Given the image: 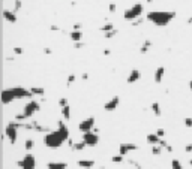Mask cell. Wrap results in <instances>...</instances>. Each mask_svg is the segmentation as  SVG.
Masks as SVG:
<instances>
[{
	"label": "cell",
	"mask_w": 192,
	"mask_h": 169,
	"mask_svg": "<svg viewBox=\"0 0 192 169\" xmlns=\"http://www.w3.org/2000/svg\"><path fill=\"white\" fill-rule=\"evenodd\" d=\"M176 15L177 14L174 11H150L147 12L146 18L158 27H165L176 18Z\"/></svg>",
	"instance_id": "1"
},
{
	"label": "cell",
	"mask_w": 192,
	"mask_h": 169,
	"mask_svg": "<svg viewBox=\"0 0 192 169\" xmlns=\"http://www.w3.org/2000/svg\"><path fill=\"white\" fill-rule=\"evenodd\" d=\"M65 141H68V138L60 132V130H54V132H48L44 138V144L48 148H59L65 144Z\"/></svg>",
	"instance_id": "2"
},
{
	"label": "cell",
	"mask_w": 192,
	"mask_h": 169,
	"mask_svg": "<svg viewBox=\"0 0 192 169\" xmlns=\"http://www.w3.org/2000/svg\"><path fill=\"white\" fill-rule=\"evenodd\" d=\"M143 12H144L143 3H135V5H132L131 8H128V9L125 11L123 18L128 20V21H134V20H137V18H141Z\"/></svg>",
	"instance_id": "3"
},
{
	"label": "cell",
	"mask_w": 192,
	"mask_h": 169,
	"mask_svg": "<svg viewBox=\"0 0 192 169\" xmlns=\"http://www.w3.org/2000/svg\"><path fill=\"white\" fill-rule=\"evenodd\" d=\"M5 136L8 138V141L14 145L17 144V139H18V127L15 124V121H11L6 124V129H5Z\"/></svg>",
	"instance_id": "4"
},
{
	"label": "cell",
	"mask_w": 192,
	"mask_h": 169,
	"mask_svg": "<svg viewBox=\"0 0 192 169\" xmlns=\"http://www.w3.org/2000/svg\"><path fill=\"white\" fill-rule=\"evenodd\" d=\"M17 166L18 168H23V169H33V168H36V159H35L33 154L27 153L21 160L17 162Z\"/></svg>",
	"instance_id": "5"
},
{
	"label": "cell",
	"mask_w": 192,
	"mask_h": 169,
	"mask_svg": "<svg viewBox=\"0 0 192 169\" xmlns=\"http://www.w3.org/2000/svg\"><path fill=\"white\" fill-rule=\"evenodd\" d=\"M39 109H41V103H39L38 100H29V102L24 105L23 112L27 115V118H30V117H33V115L38 112Z\"/></svg>",
	"instance_id": "6"
},
{
	"label": "cell",
	"mask_w": 192,
	"mask_h": 169,
	"mask_svg": "<svg viewBox=\"0 0 192 169\" xmlns=\"http://www.w3.org/2000/svg\"><path fill=\"white\" fill-rule=\"evenodd\" d=\"M83 141L87 144V147H96L99 142V135L95 130L86 132V133H83Z\"/></svg>",
	"instance_id": "7"
},
{
	"label": "cell",
	"mask_w": 192,
	"mask_h": 169,
	"mask_svg": "<svg viewBox=\"0 0 192 169\" xmlns=\"http://www.w3.org/2000/svg\"><path fill=\"white\" fill-rule=\"evenodd\" d=\"M95 124H96V120L95 117H87L86 120H83L80 124H78V130L81 133H86V132H90L95 129Z\"/></svg>",
	"instance_id": "8"
},
{
	"label": "cell",
	"mask_w": 192,
	"mask_h": 169,
	"mask_svg": "<svg viewBox=\"0 0 192 169\" xmlns=\"http://www.w3.org/2000/svg\"><path fill=\"white\" fill-rule=\"evenodd\" d=\"M12 91L15 94L17 99H30L33 96L30 88H24V87H12Z\"/></svg>",
	"instance_id": "9"
},
{
	"label": "cell",
	"mask_w": 192,
	"mask_h": 169,
	"mask_svg": "<svg viewBox=\"0 0 192 169\" xmlns=\"http://www.w3.org/2000/svg\"><path fill=\"white\" fill-rule=\"evenodd\" d=\"M0 99H2V103H3V105H9V103H12L17 97H15L12 88H5V90L2 91V94H0Z\"/></svg>",
	"instance_id": "10"
},
{
	"label": "cell",
	"mask_w": 192,
	"mask_h": 169,
	"mask_svg": "<svg viewBox=\"0 0 192 169\" xmlns=\"http://www.w3.org/2000/svg\"><path fill=\"white\" fill-rule=\"evenodd\" d=\"M120 105V97L119 96H114V97H111L108 102H105V105H104V109L107 111V112H113L117 109V106Z\"/></svg>",
	"instance_id": "11"
},
{
	"label": "cell",
	"mask_w": 192,
	"mask_h": 169,
	"mask_svg": "<svg viewBox=\"0 0 192 169\" xmlns=\"http://www.w3.org/2000/svg\"><path fill=\"white\" fill-rule=\"evenodd\" d=\"M134 150H138V145L137 144H132V142H123L119 147V153L123 154V156L128 154V153H131V151H134Z\"/></svg>",
	"instance_id": "12"
},
{
	"label": "cell",
	"mask_w": 192,
	"mask_h": 169,
	"mask_svg": "<svg viewBox=\"0 0 192 169\" xmlns=\"http://www.w3.org/2000/svg\"><path fill=\"white\" fill-rule=\"evenodd\" d=\"M2 15H3V18H5L8 23H12V24H14V23H17V21H18L17 12H15L14 9H12V11H11V9H5V11L2 12Z\"/></svg>",
	"instance_id": "13"
},
{
	"label": "cell",
	"mask_w": 192,
	"mask_h": 169,
	"mask_svg": "<svg viewBox=\"0 0 192 169\" xmlns=\"http://www.w3.org/2000/svg\"><path fill=\"white\" fill-rule=\"evenodd\" d=\"M140 78H141V72H140L138 69H132V70L129 72V75H128L126 83H128V84H135L137 81H140Z\"/></svg>",
	"instance_id": "14"
},
{
	"label": "cell",
	"mask_w": 192,
	"mask_h": 169,
	"mask_svg": "<svg viewBox=\"0 0 192 169\" xmlns=\"http://www.w3.org/2000/svg\"><path fill=\"white\" fill-rule=\"evenodd\" d=\"M68 145H69L74 151H83V150L87 147V144H86L83 139H81L80 142H74V141H69V139H68Z\"/></svg>",
	"instance_id": "15"
},
{
	"label": "cell",
	"mask_w": 192,
	"mask_h": 169,
	"mask_svg": "<svg viewBox=\"0 0 192 169\" xmlns=\"http://www.w3.org/2000/svg\"><path fill=\"white\" fill-rule=\"evenodd\" d=\"M164 75H165V67L164 66H159V67H156V70H155V83L156 84H161L162 83V80H164Z\"/></svg>",
	"instance_id": "16"
},
{
	"label": "cell",
	"mask_w": 192,
	"mask_h": 169,
	"mask_svg": "<svg viewBox=\"0 0 192 169\" xmlns=\"http://www.w3.org/2000/svg\"><path fill=\"white\" fill-rule=\"evenodd\" d=\"M47 168L48 169H66L68 168V163L66 162H48L47 163Z\"/></svg>",
	"instance_id": "17"
},
{
	"label": "cell",
	"mask_w": 192,
	"mask_h": 169,
	"mask_svg": "<svg viewBox=\"0 0 192 169\" xmlns=\"http://www.w3.org/2000/svg\"><path fill=\"white\" fill-rule=\"evenodd\" d=\"M60 114H62V117H63L65 120H69V118H71V114H72V108H71V105L68 103V105L62 106V108H60Z\"/></svg>",
	"instance_id": "18"
},
{
	"label": "cell",
	"mask_w": 192,
	"mask_h": 169,
	"mask_svg": "<svg viewBox=\"0 0 192 169\" xmlns=\"http://www.w3.org/2000/svg\"><path fill=\"white\" fill-rule=\"evenodd\" d=\"M57 130H60V132L69 139V129H68V126L65 124L63 120H59V121H57Z\"/></svg>",
	"instance_id": "19"
},
{
	"label": "cell",
	"mask_w": 192,
	"mask_h": 169,
	"mask_svg": "<svg viewBox=\"0 0 192 169\" xmlns=\"http://www.w3.org/2000/svg\"><path fill=\"white\" fill-rule=\"evenodd\" d=\"M146 139H147V142H149L150 145H156V144H159V141H161V136H159L158 133H149Z\"/></svg>",
	"instance_id": "20"
},
{
	"label": "cell",
	"mask_w": 192,
	"mask_h": 169,
	"mask_svg": "<svg viewBox=\"0 0 192 169\" xmlns=\"http://www.w3.org/2000/svg\"><path fill=\"white\" fill-rule=\"evenodd\" d=\"M77 165L80 166V168H93L95 165H96V162L95 160H78Z\"/></svg>",
	"instance_id": "21"
},
{
	"label": "cell",
	"mask_w": 192,
	"mask_h": 169,
	"mask_svg": "<svg viewBox=\"0 0 192 169\" xmlns=\"http://www.w3.org/2000/svg\"><path fill=\"white\" fill-rule=\"evenodd\" d=\"M69 38H71L74 42H80V41L83 39V32H81V30H72V32L69 33Z\"/></svg>",
	"instance_id": "22"
},
{
	"label": "cell",
	"mask_w": 192,
	"mask_h": 169,
	"mask_svg": "<svg viewBox=\"0 0 192 169\" xmlns=\"http://www.w3.org/2000/svg\"><path fill=\"white\" fill-rule=\"evenodd\" d=\"M150 109H152V112H153L156 117H161V114H162V109H161V105H159L158 102H153V103L150 105Z\"/></svg>",
	"instance_id": "23"
},
{
	"label": "cell",
	"mask_w": 192,
	"mask_h": 169,
	"mask_svg": "<svg viewBox=\"0 0 192 169\" xmlns=\"http://www.w3.org/2000/svg\"><path fill=\"white\" fill-rule=\"evenodd\" d=\"M150 46H152V41H150V39H146V41L143 42V45H141V48H140V52H141V54H146V52L150 49Z\"/></svg>",
	"instance_id": "24"
},
{
	"label": "cell",
	"mask_w": 192,
	"mask_h": 169,
	"mask_svg": "<svg viewBox=\"0 0 192 169\" xmlns=\"http://www.w3.org/2000/svg\"><path fill=\"white\" fill-rule=\"evenodd\" d=\"M32 123H33V130H36V132H45V133H48V132H50V127L41 126L38 121H32Z\"/></svg>",
	"instance_id": "25"
},
{
	"label": "cell",
	"mask_w": 192,
	"mask_h": 169,
	"mask_svg": "<svg viewBox=\"0 0 192 169\" xmlns=\"http://www.w3.org/2000/svg\"><path fill=\"white\" fill-rule=\"evenodd\" d=\"M33 148H35V141L30 139V138L26 139V141H24V150H26V151H32Z\"/></svg>",
	"instance_id": "26"
},
{
	"label": "cell",
	"mask_w": 192,
	"mask_h": 169,
	"mask_svg": "<svg viewBox=\"0 0 192 169\" xmlns=\"http://www.w3.org/2000/svg\"><path fill=\"white\" fill-rule=\"evenodd\" d=\"M30 90H32L33 96H44L45 94V88H42V87H32Z\"/></svg>",
	"instance_id": "27"
},
{
	"label": "cell",
	"mask_w": 192,
	"mask_h": 169,
	"mask_svg": "<svg viewBox=\"0 0 192 169\" xmlns=\"http://www.w3.org/2000/svg\"><path fill=\"white\" fill-rule=\"evenodd\" d=\"M113 29H114L113 23H108V21H107L104 26H101V29H99V30H101V32H104V33H107V32H110V30H113Z\"/></svg>",
	"instance_id": "28"
},
{
	"label": "cell",
	"mask_w": 192,
	"mask_h": 169,
	"mask_svg": "<svg viewBox=\"0 0 192 169\" xmlns=\"http://www.w3.org/2000/svg\"><path fill=\"white\" fill-rule=\"evenodd\" d=\"M162 148H164V147H161L159 144L153 145V147H152V154H153V156H159V154L162 153Z\"/></svg>",
	"instance_id": "29"
},
{
	"label": "cell",
	"mask_w": 192,
	"mask_h": 169,
	"mask_svg": "<svg viewBox=\"0 0 192 169\" xmlns=\"http://www.w3.org/2000/svg\"><path fill=\"white\" fill-rule=\"evenodd\" d=\"M119 33V30H116V29H113V30H110V32H107V33H104V38L105 39H111V38H114L116 35Z\"/></svg>",
	"instance_id": "30"
},
{
	"label": "cell",
	"mask_w": 192,
	"mask_h": 169,
	"mask_svg": "<svg viewBox=\"0 0 192 169\" xmlns=\"http://www.w3.org/2000/svg\"><path fill=\"white\" fill-rule=\"evenodd\" d=\"M171 168H173V169H182V168H183V165L180 163V160L173 159V160H171Z\"/></svg>",
	"instance_id": "31"
},
{
	"label": "cell",
	"mask_w": 192,
	"mask_h": 169,
	"mask_svg": "<svg viewBox=\"0 0 192 169\" xmlns=\"http://www.w3.org/2000/svg\"><path fill=\"white\" fill-rule=\"evenodd\" d=\"M111 162H113V163H122V162H123V154L119 153V154L113 156V157H111Z\"/></svg>",
	"instance_id": "32"
},
{
	"label": "cell",
	"mask_w": 192,
	"mask_h": 169,
	"mask_svg": "<svg viewBox=\"0 0 192 169\" xmlns=\"http://www.w3.org/2000/svg\"><path fill=\"white\" fill-rule=\"evenodd\" d=\"M15 120H17V121H26V120H27V115H26L24 112H20V114L15 115Z\"/></svg>",
	"instance_id": "33"
},
{
	"label": "cell",
	"mask_w": 192,
	"mask_h": 169,
	"mask_svg": "<svg viewBox=\"0 0 192 169\" xmlns=\"http://www.w3.org/2000/svg\"><path fill=\"white\" fill-rule=\"evenodd\" d=\"M75 80H77V77H75V75H69V77H68V81H66V85H68V87H71V85L75 83Z\"/></svg>",
	"instance_id": "34"
},
{
	"label": "cell",
	"mask_w": 192,
	"mask_h": 169,
	"mask_svg": "<svg viewBox=\"0 0 192 169\" xmlns=\"http://www.w3.org/2000/svg\"><path fill=\"white\" fill-rule=\"evenodd\" d=\"M21 6H23L21 0H15V2H14V11H15V12H18V11L21 9Z\"/></svg>",
	"instance_id": "35"
},
{
	"label": "cell",
	"mask_w": 192,
	"mask_h": 169,
	"mask_svg": "<svg viewBox=\"0 0 192 169\" xmlns=\"http://www.w3.org/2000/svg\"><path fill=\"white\" fill-rule=\"evenodd\" d=\"M144 23V20L143 18H137V20H134L132 21V27H138V26H141Z\"/></svg>",
	"instance_id": "36"
},
{
	"label": "cell",
	"mask_w": 192,
	"mask_h": 169,
	"mask_svg": "<svg viewBox=\"0 0 192 169\" xmlns=\"http://www.w3.org/2000/svg\"><path fill=\"white\" fill-rule=\"evenodd\" d=\"M12 51H14V54H17V55H20V54H23V52H24V49H23L21 46H14V49H12Z\"/></svg>",
	"instance_id": "37"
},
{
	"label": "cell",
	"mask_w": 192,
	"mask_h": 169,
	"mask_svg": "<svg viewBox=\"0 0 192 169\" xmlns=\"http://www.w3.org/2000/svg\"><path fill=\"white\" fill-rule=\"evenodd\" d=\"M185 126L188 129H192V117H186L185 118Z\"/></svg>",
	"instance_id": "38"
},
{
	"label": "cell",
	"mask_w": 192,
	"mask_h": 169,
	"mask_svg": "<svg viewBox=\"0 0 192 169\" xmlns=\"http://www.w3.org/2000/svg\"><path fill=\"white\" fill-rule=\"evenodd\" d=\"M65 105H68V99H66V97H60V99H59V106L62 108V106H65Z\"/></svg>",
	"instance_id": "39"
},
{
	"label": "cell",
	"mask_w": 192,
	"mask_h": 169,
	"mask_svg": "<svg viewBox=\"0 0 192 169\" xmlns=\"http://www.w3.org/2000/svg\"><path fill=\"white\" fill-rule=\"evenodd\" d=\"M116 9H117L116 3H110V5H108V11H110L111 14H114V12H116Z\"/></svg>",
	"instance_id": "40"
},
{
	"label": "cell",
	"mask_w": 192,
	"mask_h": 169,
	"mask_svg": "<svg viewBox=\"0 0 192 169\" xmlns=\"http://www.w3.org/2000/svg\"><path fill=\"white\" fill-rule=\"evenodd\" d=\"M84 46H86V43H83L81 41H80V42H75V45H74L75 49H81V48H84Z\"/></svg>",
	"instance_id": "41"
},
{
	"label": "cell",
	"mask_w": 192,
	"mask_h": 169,
	"mask_svg": "<svg viewBox=\"0 0 192 169\" xmlns=\"http://www.w3.org/2000/svg\"><path fill=\"white\" fill-rule=\"evenodd\" d=\"M185 151H186V153H192V142L186 144V147H185Z\"/></svg>",
	"instance_id": "42"
},
{
	"label": "cell",
	"mask_w": 192,
	"mask_h": 169,
	"mask_svg": "<svg viewBox=\"0 0 192 169\" xmlns=\"http://www.w3.org/2000/svg\"><path fill=\"white\" fill-rule=\"evenodd\" d=\"M156 133H158L161 138H164V135H165V130H164V129H158V130H156Z\"/></svg>",
	"instance_id": "43"
},
{
	"label": "cell",
	"mask_w": 192,
	"mask_h": 169,
	"mask_svg": "<svg viewBox=\"0 0 192 169\" xmlns=\"http://www.w3.org/2000/svg\"><path fill=\"white\" fill-rule=\"evenodd\" d=\"M50 30H53V32H60V27H57V26H50Z\"/></svg>",
	"instance_id": "44"
},
{
	"label": "cell",
	"mask_w": 192,
	"mask_h": 169,
	"mask_svg": "<svg viewBox=\"0 0 192 169\" xmlns=\"http://www.w3.org/2000/svg\"><path fill=\"white\" fill-rule=\"evenodd\" d=\"M129 163H131V165H132V166H134V168H141V165H140V163H138V162H134V160H131V162H129Z\"/></svg>",
	"instance_id": "45"
},
{
	"label": "cell",
	"mask_w": 192,
	"mask_h": 169,
	"mask_svg": "<svg viewBox=\"0 0 192 169\" xmlns=\"http://www.w3.org/2000/svg\"><path fill=\"white\" fill-rule=\"evenodd\" d=\"M81 27H83L81 23H75V24H74V30H81Z\"/></svg>",
	"instance_id": "46"
},
{
	"label": "cell",
	"mask_w": 192,
	"mask_h": 169,
	"mask_svg": "<svg viewBox=\"0 0 192 169\" xmlns=\"http://www.w3.org/2000/svg\"><path fill=\"white\" fill-rule=\"evenodd\" d=\"M44 52H45V54H48V55H50V54H53V51H51L50 48H44Z\"/></svg>",
	"instance_id": "47"
},
{
	"label": "cell",
	"mask_w": 192,
	"mask_h": 169,
	"mask_svg": "<svg viewBox=\"0 0 192 169\" xmlns=\"http://www.w3.org/2000/svg\"><path fill=\"white\" fill-rule=\"evenodd\" d=\"M110 54H111V51L105 48V49H104V55H110Z\"/></svg>",
	"instance_id": "48"
},
{
	"label": "cell",
	"mask_w": 192,
	"mask_h": 169,
	"mask_svg": "<svg viewBox=\"0 0 192 169\" xmlns=\"http://www.w3.org/2000/svg\"><path fill=\"white\" fill-rule=\"evenodd\" d=\"M83 80H89V74H83Z\"/></svg>",
	"instance_id": "49"
},
{
	"label": "cell",
	"mask_w": 192,
	"mask_h": 169,
	"mask_svg": "<svg viewBox=\"0 0 192 169\" xmlns=\"http://www.w3.org/2000/svg\"><path fill=\"white\" fill-rule=\"evenodd\" d=\"M188 24H192V17L191 18H188Z\"/></svg>",
	"instance_id": "50"
},
{
	"label": "cell",
	"mask_w": 192,
	"mask_h": 169,
	"mask_svg": "<svg viewBox=\"0 0 192 169\" xmlns=\"http://www.w3.org/2000/svg\"><path fill=\"white\" fill-rule=\"evenodd\" d=\"M189 88H191V90H192V80H191V81H189Z\"/></svg>",
	"instance_id": "51"
},
{
	"label": "cell",
	"mask_w": 192,
	"mask_h": 169,
	"mask_svg": "<svg viewBox=\"0 0 192 169\" xmlns=\"http://www.w3.org/2000/svg\"><path fill=\"white\" fill-rule=\"evenodd\" d=\"M189 165H191V166H192V159H191V160H189Z\"/></svg>",
	"instance_id": "52"
},
{
	"label": "cell",
	"mask_w": 192,
	"mask_h": 169,
	"mask_svg": "<svg viewBox=\"0 0 192 169\" xmlns=\"http://www.w3.org/2000/svg\"><path fill=\"white\" fill-rule=\"evenodd\" d=\"M3 2H5V0H3Z\"/></svg>",
	"instance_id": "53"
}]
</instances>
